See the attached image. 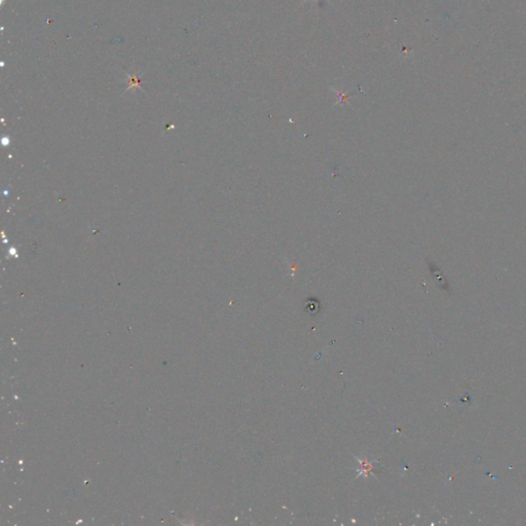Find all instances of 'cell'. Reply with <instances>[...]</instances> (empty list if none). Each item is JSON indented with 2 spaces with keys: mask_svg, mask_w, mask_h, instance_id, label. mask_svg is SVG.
<instances>
[{
  "mask_svg": "<svg viewBox=\"0 0 526 526\" xmlns=\"http://www.w3.org/2000/svg\"><path fill=\"white\" fill-rule=\"evenodd\" d=\"M305 1H307V0H304V1H303V2H305ZM327 1H329V2H330V0H327Z\"/></svg>",
  "mask_w": 526,
  "mask_h": 526,
  "instance_id": "1",
  "label": "cell"
}]
</instances>
